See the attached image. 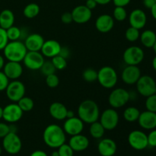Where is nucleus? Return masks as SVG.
<instances>
[{
    "instance_id": "f257e3e1",
    "label": "nucleus",
    "mask_w": 156,
    "mask_h": 156,
    "mask_svg": "<svg viewBox=\"0 0 156 156\" xmlns=\"http://www.w3.org/2000/svg\"><path fill=\"white\" fill-rule=\"evenodd\" d=\"M43 140L44 143L50 148L58 149L66 143V136L62 127L53 123L45 128L43 133Z\"/></svg>"
},
{
    "instance_id": "f03ea898",
    "label": "nucleus",
    "mask_w": 156,
    "mask_h": 156,
    "mask_svg": "<svg viewBox=\"0 0 156 156\" xmlns=\"http://www.w3.org/2000/svg\"><path fill=\"white\" fill-rule=\"evenodd\" d=\"M100 110L98 104L94 101L87 99L81 102L78 108V116L84 123H91L98 120Z\"/></svg>"
},
{
    "instance_id": "7ed1b4c3",
    "label": "nucleus",
    "mask_w": 156,
    "mask_h": 156,
    "mask_svg": "<svg viewBox=\"0 0 156 156\" xmlns=\"http://www.w3.org/2000/svg\"><path fill=\"white\" fill-rule=\"evenodd\" d=\"M4 56L8 61L22 62L27 50L21 41H9L3 50Z\"/></svg>"
},
{
    "instance_id": "20e7f679",
    "label": "nucleus",
    "mask_w": 156,
    "mask_h": 156,
    "mask_svg": "<svg viewBox=\"0 0 156 156\" xmlns=\"http://www.w3.org/2000/svg\"><path fill=\"white\" fill-rule=\"evenodd\" d=\"M97 81L103 88L111 89L117 85L118 76L113 67L105 66L98 71Z\"/></svg>"
},
{
    "instance_id": "39448f33",
    "label": "nucleus",
    "mask_w": 156,
    "mask_h": 156,
    "mask_svg": "<svg viewBox=\"0 0 156 156\" xmlns=\"http://www.w3.org/2000/svg\"><path fill=\"white\" fill-rule=\"evenodd\" d=\"M129 101V92L125 88H115L108 96V103L114 109L125 106Z\"/></svg>"
},
{
    "instance_id": "423d86ee",
    "label": "nucleus",
    "mask_w": 156,
    "mask_h": 156,
    "mask_svg": "<svg viewBox=\"0 0 156 156\" xmlns=\"http://www.w3.org/2000/svg\"><path fill=\"white\" fill-rule=\"evenodd\" d=\"M145 53L143 49L138 46H131L123 52V62L128 66H138L143 61Z\"/></svg>"
},
{
    "instance_id": "0eeeda50",
    "label": "nucleus",
    "mask_w": 156,
    "mask_h": 156,
    "mask_svg": "<svg viewBox=\"0 0 156 156\" xmlns=\"http://www.w3.org/2000/svg\"><path fill=\"white\" fill-rule=\"evenodd\" d=\"M136 85L137 92L143 97L147 98L155 94L156 82L152 76L148 75L141 76L136 83Z\"/></svg>"
},
{
    "instance_id": "6e6552de",
    "label": "nucleus",
    "mask_w": 156,
    "mask_h": 156,
    "mask_svg": "<svg viewBox=\"0 0 156 156\" xmlns=\"http://www.w3.org/2000/svg\"><path fill=\"white\" fill-rule=\"evenodd\" d=\"M100 123L105 129V130H113L117 126L120 120V117L114 108H108L100 114Z\"/></svg>"
},
{
    "instance_id": "1a4fd4ad",
    "label": "nucleus",
    "mask_w": 156,
    "mask_h": 156,
    "mask_svg": "<svg viewBox=\"0 0 156 156\" xmlns=\"http://www.w3.org/2000/svg\"><path fill=\"white\" fill-rule=\"evenodd\" d=\"M2 146L7 153L10 155H15L21 151L22 148V143L17 133L10 132L3 138Z\"/></svg>"
},
{
    "instance_id": "9d476101",
    "label": "nucleus",
    "mask_w": 156,
    "mask_h": 156,
    "mask_svg": "<svg viewBox=\"0 0 156 156\" xmlns=\"http://www.w3.org/2000/svg\"><path fill=\"white\" fill-rule=\"evenodd\" d=\"M25 86L19 80H12L9 82L5 89L6 96L12 102H18L25 94Z\"/></svg>"
},
{
    "instance_id": "9b49d317",
    "label": "nucleus",
    "mask_w": 156,
    "mask_h": 156,
    "mask_svg": "<svg viewBox=\"0 0 156 156\" xmlns=\"http://www.w3.org/2000/svg\"><path fill=\"white\" fill-rule=\"evenodd\" d=\"M128 143L135 150L141 151L149 146L147 135L141 130H133L128 136Z\"/></svg>"
},
{
    "instance_id": "f8f14e48",
    "label": "nucleus",
    "mask_w": 156,
    "mask_h": 156,
    "mask_svg": "<svg viewBox=\"0 0 156 156\" xmlns=\"http://www.w3.org/2000/svg\"><path fill=\"white\" fill-rule=\"evenodd\" d=\"M44 61V56L41 51H27L23 59L26 68L30 70H40Z\"/></svg>"
},
{
    "instance_id": "ddd939ff",
    "label": "nucleus",
    "mask_w": 156,
    "mask_h": 156,
    "mask_svg": "<svg viewBox=\"0 0 156 156\" xmlns=\"http://www.w3.org/2000/svg\"><path fill=\"white\" fill-rule=\"evenodd\" d=\"M24 112L17 103H11L3 108L2 119L9 123H15L23 117Z\"/></svg>"
},
{
    "instance_id": "4468645a",
    "label": "nucleus",
    "mask_w": 156,
    "mask_h": 156,
    "mask_svg": "<svg viewBox=\"0 0 156 156\" xmlns=\"http://www.w3.org/2000/svg\"><path fill=\"white\" fill-rule=\"evenodd\" d=\"M63 130L66 134L73 136L82 133L84 129V122L79 117H73L72 118H66L63 123Z\"/></svg>"
},
{
    "instance_id": "2eb2a0df",
    "label": "nucleus",
    "mask_w": 156,
    "mask_h": 156,
    "mask_svg": "<svg viewBox=\"0 0 156 156\" xmlns=\"http://www.w3.org/2000/svg\"><path fill=\"white\" fill-rule=\"evenodd\" d=\"M141 70L137 66H126L121 73L122 81L129 85H136L141 76Z\"/></svg>"
},
{
    "instance_id": "dca6fc26",
    "label": "nucleus",
    "mask_w": 156,
    "mask_h": 156,
    "mask_svg": "<svg viewBox=\"0 0 156 156\" xmlns=\"http://www.w3.org/2000/svg\"><path fill=\"white\" fill-rule=\"evenodd\" d=\"M73 21L79 24H85L91 20L92 12L84 5L75 7L72 11Z\"/></svg>"
},
{
    "instance_id": "f3484780",
    "label": "nucleus",
    "mask_w": 156,
    "mask_h": 156,
    "mask_svg": "<svg viewBox=\"0 0 156 156\" xmlns=\"http://www.w3.org/2000/svg\"><path fill=\"white\" fill-rule=\"evenodd\" d=\"M3 73L9 80H17L23 74V67L21 62L8 61L3 67Z\"/></svg>"
},
{
    "instance_id": "a211bd4d",
    "label": "nucleus",
    "mask_w": 156,
    "mask_h": 156,
    "mask_svg": "<svg viewBox=\"0 0 156 156\" xmlns=\"http://www.w3.org/2000/svg\"><path fill=\"white\" fill-rule=\"evenodd\" d=\"M129 23L131 27L143 29L147 23V16L146 12L140 9H136L130 12L129 16Z\"/></svg>"
},
{
    "instance_id": "6ab92c4d",
    "label": "nucleus",
    "mask_w": 156,
    "mask_h": 156,
    "mask_svg": "<svg viewBox=\"0 0 156 156\" xmlns=\"http://www.w3.org/2000/svg\"><path fill=\"white\" fill-rule=\"evenodd\" d=\"M137 121L143 129L147 130L156 129V113L146 110V111L140 113Z\"/></svg>"
},
{
    "instance_id": "aec40b11",
    "label": "nucleus",
    "mask_w": 156,
    "mask_h": 156,
    "mask_svg": "<svg viewBox=\"0 0 156 156\" xmlns=\"http://www.w3.org/2000/svg\"><path fill=\"white\" fill-rule=\"evenodd\" d=\"M44 39L39 34H29L24 40V44L27 51H41L44 43Z\"/></svg>"
},
{
    "instance_id": "412c9836",
    "label": "nucleus",
    "mask_w": 156,
    "mask_h": 156,
    "mask_svg": "<svg viewBox=\"0 0 156 156\" xmlns=\"http://www.w3.org/2000/svg\"><path fill=\"white\" fill-rule=\"evenodd\" d=\"M114 26V19L113 16L103 14L99 15L95 21V27L101 33H108Z\"/></svg>"
},
{
    "instance_id": "4be33fe9",
    "label": "nucleus",
    "mask_w": 156,
    "mask_h": 156,
    "mask_svg": "<svg viewBox=\"0 0 156 156\" xmlns=\"http://www.w3.org/2000/svg\"><path fill=\"white\" fill-rule=\"evenodd\" d=\"M61 47V44L56 40H48L44 41L41 53L46 57L53 58L59 55Z\"/></svg>"
},
{
    "instance_id": "5701e85b",
    "label": "nucleus",
    "mask_w": 156,
    "mask_h": 156,
    "mask_svg": "<svg viewBox=\"0 0 156 156\" xmlns=\"http://www.w3.org/2000/svg\"><path fill=\"white\" fill-rule=\"evenodd\" d=\"M117 149L116 143L110 138L102 139L98 145V150L101 156H114Z\"/></svg>"
},
{
    "instance_id": "b1692460",
    "label": "nucleus",
    "mask_w": 156,
    "mask_h": 156,
    "mask_svg": "<svg viewBox=\"0 0 156 156\" xmlns=\"http://www.w3.org/2000/svg\"><path fill=\"white\" fill-rule=\"evenodd\" d=\"M69 145L71 146L74 152H82L88 149L89 146V140L88 137L80 133L71 136Z\"/></svg>"
},
{
    "instance_id": "393cba45",
    "label": "nucleus",
    "mask_w": 156,
    "mask_h": 156,
    "mask_svg": "<svg viewBox=\"0 0 156 156\" xmlns=\"http://www.w3.org/2000/svg\"><path fill=\"white\" fill-rule=\"evenodd\" d=\"M68 109L60 102H53L49 108V113L53 119L57 120H63L66 119Z\"/></svg>"
},
{
    "instance_id": "a878e982",
    "label": "nucleus",
    "mask_w": 156,
    "mask_h": 156,
    "mask_svg": "<svg viewBox=\"0 0 156 156\" xmlns=\"http://www.w3.org/2000/svg\"><path fill=\"white\" fill-rule=\"evenodd\" d=\"M15 15L12 11L9 9H4L0 12V27L7 30L14 25Z\"/></svg>"
},
{
    "instance_id": "bb28decb",
    "label": "nucleus",
    "mask_w": 156,
    "mask_h": 156,
    "mask_svg": "<svg viewBox=\"0 0 156 156\" xmlns=\"http://www.w3.org/2000/svg\"><path fill=\"white\" fill-rule=\"evenodd\" d=\"M140 40L143 47L146 48H152L156 41V34L152 30H145L140 34Z\"/></svg>"
},
{
    "instance_id": "cd10ccee",
    "label": "nucleus",
    "mask_w": 156,
    "mask_h": 156,
    "mask_svg": "<svg viewBox=\"0 0 156 156\" xmlns=\"http://www.w3.org/2000/svg\"><path fill=\"white\" fill-rule=\"evenodd\" d=\"M140 113L141 112L140 111V110L136 107H129L124 110L123 116L126 122L134 123V122L138 120Z\"/></svg>"
},
{
    "instance_id": "c85d7f7f",
    "label": "nucleus",
    "mask_w": 156,
    "mask_h": 156,
    "mask_svg": "<svg viewBox=\"0 0 156 156\" xmlns=\"http://www.w3.org/2000/svg\"><path fill=\"white\" fill-rule=\"evenodd\" d=\"M89 133L94 139H101L105 135V129L100 121L97 120L90 124Z\"/></svg>"
},
{
    "instance_id": "c756f323",
    "label": "nucleus",
    "mask_w": 156,
    "mask_h": 156,
    "mask_svg": "<svg viewBox=\"0 0 156 156\" xmlns=\"http://www.w3.org/2000/svg\"><path fill=\"white\" fill-rule=\"evenodd\" d=\"M40 13V6L36 3H30L24 7L23 14L28 19H32L37 16Z\"/></svg>"
},
{
    "instance_id": "7c9ffc66",
    "label": "nucleus",
    "mask_w": 156,
    "mask_h": 156,
    "mask_svg": "<svg viewBox=\"0 0 156 156\" xmlns=\"http://www.w3.org/2000/svg\"><path fill=\"white\" fill-rule=\"evenodd\" d=\"M17 104L20 107V108L22 110L23 112H28V111H32L34 107V101L30 98L26 97V96H24L23 98H21L17 102Z\"/></svg>"
},
{
    "instance_id": "2f4dec72",
    "label": "nucleus",
    "mask_w": 156,
    "mask_h": 156,
    "mask_svg": "<svg viewBox=\"0 0 156 156\" xmlns=\"http://www.w3.org/2000/svg\"><path fill=\"white\" fill-rule=\"evenodd\" d=\"M8 38L9 41H21V28L16 26H12L6 30Z\"/></svg>"
},
{
    "instance_id": "473e14b6",
    "label": "nucleus",
    "mask_w": 156,
    "mask_h": 156,
    "mask_svg": "<svg viewBox=\"0 0 156 156\" xmlns=\"http://www.w3.org/2000/svg\"><path fill=\"white\" fill-rule=\"evenodd\" d=\"M140 32L139 29L135 28L133 27H129L126 29L125 32V37L129 42H136L140 39Z\"/></svg>"
},
{
    "instance_id": "72a5a7b5",
    "label": "nucleus",
    "mask_w": 156,
    "mask_h": 156,
    "mask_svg": "<svg viewBox=\"0 0 156 156\" xmlns=\"http://www.w3.org/2000/svg\"><path fill=\"white\" fill-rule=\"evenodd\" d=\"M82 79L87 82H94L98 79V71L92 68L85 69L82 72Z\"/></svg>"
},
{
    "instance_id": "f704fd0d",
    "label": "nucleus",
    "mask_w": 156,
    "mask_h": 156,
    "mask_svg": "<svg viewBox=\"0 0 156 156\" xmlns=\"http://www.w3.org/2000/svg\"><path fill=\"white\" fill-rule=\"evenodd\" d=\"M113 18L117 21H123L127 18V12L125 7L115 6L113 12Z\"/></svg>"
},
{
    "instance_id": "c9c22d12",
    "label": "nucleus",
    "mask_w": 156,
    "mask_h": 156,
    "mask_svg": "<svg viewBox=\"0 0 156 156\" xmlns=\"http://www.w3.org/2000/svg\"><path fill=\"white\" fill-rule=\"evenodd\" d=\"M51 61L53 62V66L56 68V70H62L66 67L67 61L66 59L63 58L62 56L57 55L54 57L51 58Z\"/></svg>"
},
{
    "instance_id": "e433bc0d",
    "label": "nucleus",
    "mask_w": 156,
    "mask_h": 156,
    "mask_svg": "<svg viewBox=\"0 0 156 156\" xmlns=\"http://www.w3.org/2000/svg\"><path fill=\"white\" fill-rule=\"evenodd\" d=\"M41 73H42L44 76H49V75H51V74H53V73H55V72H56V68L54 67V66H53V62H52V61H44V64L42 65V66H41Z\"/></svg>"
},
{
    "instance_id": "4c0bfd02",
    "label": "nucleus",
    "mask_w": 156,
    "mask_h": 156,
    "mask_svg": "<svg viewBox=\"0 0 156 156\" xmlns=\"http://www.w3.org/2000/svg\"><path fill=\"white\" fill-rule=\"evenodd\" d=\"M45 82L49 88H56V87L59 85V79L56 73H53V74L49 75V76H46Z\"/></svg>"
},
{
    "instance_id": "58836bf2",
    "label": "nucleus",
    "mask_w": 156,
    "mask_h": 156,
    "mask_svg": "<svg viewBox=\"0 0 156 156\" xmlns=\"http://www.w3.org/2000/svg\"><path fill=\"white\" fill-rule=\"evenodd\" d=\"M145 105L147 111L156 113V94H153L146 98Z\"/></svg>"
},
{
    "instance_id": "ea45409f",
    "label": "nucleus",
    "mask_w": 156,
    "mask_h": 156,
    "mask_svg": "<svg viewBox=\"0 0 156 156\" xmlns=\"http://www.w3.org/2000/svg\"><path fill=\"white\" fill-rule=\"evenodd\" d=\"M58 152L59 156H73L74 151L69 144H62L58 148Z\"/></svg>"
},
{
    "instance_id": "a19ab883",
    "label": "nucleus",
    "mask_w": 156,
    "mask_h": 156,
    "mask_svg": "<svg viewBox=\"0 0 156 156\" xmlns=\"http://www.w3.org/2000/svg\"><path fill=\"white\" fill-rule=\"evenodd\" d=\"M9 42L5 29L0 27V50H3Z\"/></svg>"
},
{
    "instance_id": "79ce46f5",
    "label": "nucleus",
    "mask_w": 156,
    "mask_h": 156,
    "mask_svg": "<svg viewBox=\"0 0 156 156\" xmlns=\"http://www.w3.org/2000/svg\"><path fill=\"white\" fill-rule=\"evenodd\" d=\"M9 83V79L5 75L3 71H0V91H5Z\"/></svg>"
},
{
    "instance_id": "37998d69",
    "label": "nucleus",
    "mask_w": 156,
    "mask_h": 156,
    "mask_svg": "<svg viewBox=\"0 0 156 156\" xmlns=\"http://www.w3.org/2000/svg\"><path fill=\"white\" fill-rule=\"evenodd\" d=\"M148 137V144L151 147H156V129H152Z\"/></svg>"
},
{
    "instance_id": "c03bdc74",
    "label": "nucleus",
    "mask_w": 156,
    "mask_h": 156,
    "mask_svg": "<svg viewBox=\"0 0 156 156\" xmlns=\"http://www.w3.org/2000/svg\"><path fill=\"white\" fill-rule=\"evenodd\" d=\"M10 133V127L7 123L0 122V138H4Z\"/></svg>"
},
{
    "instance_id": "a18cd8bd",
    "label": "nucleus",
    "mask_w": 156,
    "mask_h": 156,
    "mask_svg": "<svg viewBox=\"0 0 156 156\" xmlns=\"http://www.w3.org/2000/svg\"><path fill=\"white\" fill-rule=\"evenodd\" d=\"M61 21H62V22L65 24H71L73 21L71 12H64V13L61 15Z\"/></svg>"
},
{
    "instance_id": "49530a36",
    "label": "nucleus",
    "mask_w": 156,
    "mask_h": 156,
    "mask_svg": "<svg viewBox=\"0 0 156 156\" xmlns=\"http://www.w3.org/2000/svg\"><path fill=\"white\" fill-rule=\"evenodd\" d=\"M59 55L67 59L70 56L69 49L67 47H61L60 52H59Z\"/></svg>"
},
{
    "instance_id": "de8ad7c7",
    "label": "nucleus",
    "mask_w": 156,
    "mask_h": 156,
    "mask_svg": "<svg viewBox=\"0 0 156 156\" xmlns=\"http://www.w3.org/2000/svg\"><path fill=\"white\" fill-rule=\"evenodd\" d=\"M115 6H120L125 7L130 3L131 0H112Z\"/></svg>"
},
{
    "instance_id": "09e8293b",
    "label": "nucleus",
    "mask_w": 156,
    "mask_h": 156,
    "mask_svg": "<svg viewBox=\"0 0 156 156\" xmlns=\"http://www.w3.org/2000/svg\"><path fill=\"white\" fill-rule=\"evenodd\" d=\"M85 5L86 6L88 9H89L90 10H93V9H94L97 7L98 4L94 0H86V1H85Z\"/></svg>"
},
{
    "instance_id": "8fccbe9b",
    "label": "nucleus",
    "mask_w": 156,
    "mask_h": 156,
    "mask_svg": "<svg viewBox=\"0 0 156 156\" xmlns=\"http://www.w3.org/2000/svg\"><path fill=\"white\" fill-rule=\"evenodd\" d=\"M143 5L146 8V9H151L152 6L155 4V0H143Z\"/></svg>"
},
{
    "instance_id": "3c124183",
    "label": "nucleus",
    "mask_w": 156,
    "mask_h": 156,
    "mask_svg": "<svg viewBox=\"0 0 156 156\" xmlns=\"http://www.w3.org/2000/svg\"><path fill=\"white\" fill-rule=\"evenodd\" d=\"M30 156H47V154L44 151L36 150L32 152Z\"/></svg>"
},
{
    "instance_id": "603ef678",
    "label": "nucleus",
    "mask_w": 156,
    "mask_h": 156,
    "mask_svg": "<svg viewBox=\"0 0 156 156\" xmlns=\"http://www.w3.org/2000/svg\"><path fill=\"white\" fill-rule=\"evenodd\" d=\"M97 2L98 5H108V3L111 2L112 0H94Z\"/></svg>"
},
{
    "instance_id": "864d4df0",
    "label": "nucleus",
    "mask_w": 156,
    "mask_h": 156,
    "mask_svg": "<svg viewBox=\"0 0 156 156\" xmlns=\"http://www.w3.org/2000/svg\"><path fill=\"white\" fill-rule=\"evenodd\" d=\"M150 10H151V15H152V18H153L155 20H156V3L153 6H152V8L150 9Z\"/></svg>"
},
{
    "instance_id": "5fc2aeb1",
    "label": "nucleus",
    "mask_w": 156,
    "mask_h": 156,
    "mask_svg": "<svg viewBox=\"0 0 156 156\" xmlns=\"http://www.w3.org/2000/svg\"><path fill=\"white\" fill-rule=\"evenodd\" d=\"M5 66V59L2 56L0 55V71L3 69Z\"/></svg>"
},
{
    "instance_id": "6e6d98bb",
    "label": "nucleus",
    "mask_w": 156,
    "mask_h": 156,
    "mask_svg": "<svg viewBox=\"0 0 156 156\" xmlns=\"http://www.w3.org/2000/svg\"><path fill=\"white\" fill-rule=\"evenodd\" d=\"M75 117V114L73 111H70V110H68L66 114V118H72V117Z\"/></svg>"
},
{
    "instance_id": "4d7b16f0",
    "label": "nucleus",
    "mask_w": 156,
    "mask_h": 156,
    "mask_svg": "<svg viewBox=\"0 0 156 156\" xmlns=\"http://www.w3.org/2000/svg\"><path fill=\"white\" fill-rule=\"evenodd\" d=\"M152 68H153L154 70L156 72V56L153 58V59H152Z\"/></svg>"
},
{
    "instance_id": "13d9d810",
    "label": "nucleus",
    "mask_w": 156,
    "mask_h": 156,
    "mask_svg": "<svg viewBox=\"0 0 156 156\" xmlns=\"http://www.w3.org/2000/svg\"><path fill=\"white\" fill-rule=\"evenodd\" d=\"M2 116H3V108H2L0 106V120L2 119Z\"/></svg>"
},
{
    "instance_id": "bf43d9fd",
    "label": "nucleus",
    "mask_w": 156,
    "mask_h": 156,
    "mask_svg": "<svg viewBox=\"0 0 156 156\" xmlns=\"http://www.w3.org/2000/svg\"><path fill=\"white\" fill-rule=\"evenodd\" d=\"M51 156H59V152H58V151H54V152H52Z\"/></svg>"
},
{
    "instance_id": "052dcab7",
    "label": "nucleus",
    "mask_w": 156,
    "mask_h": 156,
    "mask_svg": "<svg viewBox=\"0 0 156 156\" xmlns=\"http://www.w3.org/2000/svg\"><path fill=\"white\" fill-rule=\"evenodd\" d=\"M152 48H153L154 52H155V53L156 54V41H155V44H154V46H153V47H152Z\"/></svg>"
},
{
    "instance_id": "680f3d73",
    "label": "nucleus",
    "mask_w": 156,
    "mask_h": 156,
    "mask_svg": "<svg viewBox=\"0 0 156 156\" xmlns=\"http://www.w3.org/2000/svg\"><path fill=\"white\" fill-rule=\"evenodd\" d=\"M1 154H2V148L1 146H0V155H1Z\"/></svg>"
},
{
    "instance_id": "e2e57ef3",
    "label": "nucleus",
    "mask_w": 156,
    "mask_h": 156,
    "mask_svg": "<svg viewBox=\"0 0 156 156\" xmlns=\"http://www.w3.org/2000/svg\"><path fill=\"white\" fill-rule=\"evenodd\" d=\"M155 94H156V88H155Z\"/></svg>"
},
{
    "instance_id": "0e129e2a",
    "label": "nucleus",
    "mask_w": 156,
    "mask_h": 156,
    "mask_svg": "<svg viewBox=\"0 0 156 156\" xmlns=\"http://www.w3.org/2000/svg\"><path fill=\"white\" fill-rule=\"evenodd\" d=\"M84 1H86V0H84Z\"/></svg>"
},
{
    "instance_id": "69168bd1",
    "label": "nucleus",
    "mask_w": 156,
    "mask_h": 156,
    "mask_svg": "<svg viewBox=\"0 0 156 156\" xmlns=\"http://www.w3.org/2000/svg\"><path fill=\"white\" fill-rule=\"evenodd\" d=\"M155 2H156V0H155Z\"/></svg>"
}]
</instances>
